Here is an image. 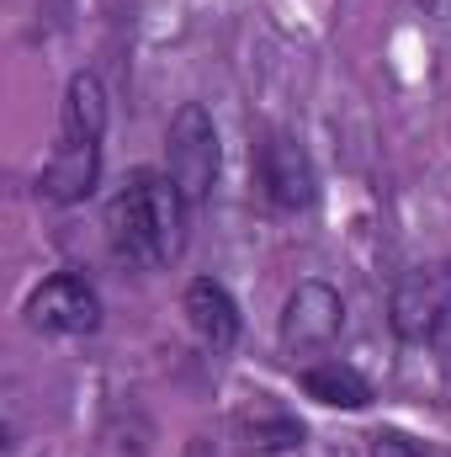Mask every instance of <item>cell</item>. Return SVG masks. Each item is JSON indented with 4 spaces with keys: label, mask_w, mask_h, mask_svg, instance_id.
<instances>
[{
    "label": "cell",
    "mask_w": 451,
    "mask_h": 457,
    "mask_svg": "<svg viewBox=\"0 0 451 457\" xmlns=\"http://www.w3.org/2000/svg\"><path fill=\"white\" fill-rule=\"evenodd\" d=\"M303 394L319 399V404H330V410H366V404H372V383H366L356 367H345V361H319V367H308V372H303Z\"/></svg>",
    "instance_id": "obj_11"
},
{
    "label": "cell",
    "mask_w": 451,
    "mask_h": 457,
    "mask_svg": "<svg viewBox=\"0 0 451 457\" xmlns=\"http://www.w3.org/2000/svg\"><path fill=\"white\" fill-rule=\"evenodd\" d=\"M149 453H154V420L133 399H117L107 410V420L96 426L91 447H86V457H149Z\"/></svg>",
    "instance_id": "obj_9"
},
{
    "label": "cell",
    "mask_w": 451,
    "mask_h": 457,
    "mask_svg": "<svg viewBox=\"0 0 451 457\" xmlns=\"http://www.w3.org/2000/svg\"><path fill=\"white\" fill-rule=\"evenodd\" d=\"M260 187L276 213H298L314 203V165L292 133H266L260 144Z\"/></svg>",
    "instance_id": "obj_7"
},
{
    "label": "cell",
    "mask_w": 451,
    "mask_h": 457,
    "mask_svg": "<svg viewBox=\"0 0 451 457\" xmlns=\"http://www.w3.org/2000/svg\"><path fill=\"white\" fill-rule=\"evenodd\" d=\"M181 309H186V325L197 330V341L202 345L228 351V345L239 341V303H234V293H228L224 282H213V277L186 282Z\"/></svg>",
    "instance_id": "obj_8"
},
{
    "label": "cell",
    "mask_w": 451,
    "mask_h": 457,
    "mask_svg": "<svg viewBox=\"0 0 451 457\" xmlns=\"http://www.w3.org/2000/svg\"><path fill=\"white\" fill-rule=\"evenodd\" d=\"M107 239H112L117 261L138 271L170 266L186 245V197L176 192V181L149 165L127 170V181L107 203Z\"/></svg>",
    "instance_id": "obj_1"
},
{
    "label": "cell",
    "mask_w": 451,
    "mask_h": 457,
    "mask_svg": "<svg viewBox=\"0 0 451 457\" xmlns=\"http://www.w3.org/2000/svg\"><path fill=\"white\" fill-rule=\"evenodd\" d=\"M165 176L176 181V192L186 197V208L208 203V192L218 181V128H213V112L202 102H186L181 112L170 117V133H165Z\"/></svg>",
    "instance_id": "obj_3"
},
{
    "label": "cell",
    "mask_w": 451,
    "mask_h": 457,
    "mask_svg": "<svg viewBox=\"0 0 451 457\" xmlns=\"http://www.w3.org/2000/svg\"><path fill=\"white\" fill-rule=\"evenodd\" d=\"M366 457H425V447H420V442H409L404 431H377V436H372V447H366Z\"/></svg>",
    "instance_id": "obj_12"
},
{
    "label": "cell",
    "mask_w": 451,
    "mask_h": 457,
    "mask_svg": "<svg viewBox=\"0 0 451 457\" xmlns=\"http://www.w3.org/2000/svg\"><path fill=\"white\" fill-rule=\"evenodd\" d=\"M181 457H213V442H208V436H192V442H186V453Z\"/></svg>",
    "instance_id": "obj_13"
},
{
    "label": "cell",
    "mask_w": 451,
    "mask_h": 457,
    "mask_svg": "<svg viewBox=\"0 0 451 457\" xmlns=\"http://www.w3.org/2000/svg\"><path fill=\"white\" fill-rule=\"evenodd\" d=\"M102 133H107V91L96 75H75L59 107V138L43 165L37 192L48 203H86L102 176Z\"/></svg>",
    "instance_id": "obj_2"
},
{
    "label": "cell",
    "mask_w": 451,
    "mask_h": 457,
    "mask_svg": "<svg viewBox=\"0 0 451 457\" xmlns=\"http://www.w3.org/2000/svg\"><path fill=\"white\" fill-rule=\"evenodd\" d=\"M345 330V303L330 282L308 277L292 287L287 309H282V351L287 356H308V351H324L335 345V336Z\"/></svg>",
    "instance_id": "obj_6"
},
{
    "label": "cell",
    "mask_w": 451,
    "mask_h": 457,
    "mask_svg": "<svg viewBox=\"0 0 451 457\" xmlns=\"http://www.w3.org/2000/svg\"><path fill=\"white\" fill-rule=\"evenodd\" d=\"M27 325L37 336H91L102 325V298L80 271H59L32 287L27 298Z\"/></svg>",
    "instance_id": "obj_4"
},
{
    "label": "cell",
    "mask_w": 451,
    "mask_h": 457,
    "mask_svg": "<svg viewBox=\"0 0 451 457\" xmlns=\"http://www.w3.org/2000/svg\"><path fill=\"white\" fill-rule=\"evenodd\" d=\"M451 314V271L447 266H414L398 277L393 287V303H388V320H393V336L409 345H425L441 320Z\"/></svg>",
    "instance_id": "obj_5"
},
{
    "label": "cell",
    "mask_w": 451,
    "mask_h": 457,
    "mask_svg": "<svg viewBox=\"0 0 451 457\" xmlns=\"http://www.w3.org/2000/svg\"><path fill=\"white\" fill-rule=\"evenodd\" d=\"M239 436L255 447V453H298L303 447V420H292L282 404L271 399H255L250 410H239Z\"/></svg>",
    "instance_id": "obj_10"
}]
</instances>
